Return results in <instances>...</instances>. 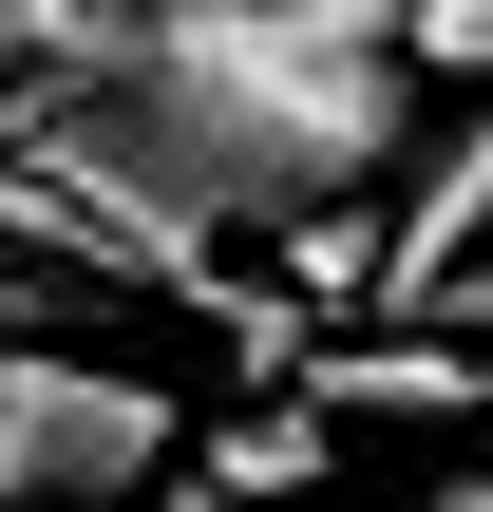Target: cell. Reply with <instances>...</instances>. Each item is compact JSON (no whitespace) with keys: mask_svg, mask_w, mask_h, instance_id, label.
I'll return each instance as SVG.
<instances>
[{"mask_svg":"<svg viewBox=\"0 0 493 512\" xmlns=\"http://www.w3.org/2000/svg\"><path fill=\"white\" fill-rule=\"evenodd\" d=\"M437 342H493V266H456V285H437Z\"/></svg>","mask_w":493,"mask_h":512,"instance_id":"9c48e42d","label":"cell"},{"mask_svg":"<svg viewBox=\"0 0 493 512\" xmlns=\"http://www.w3.org/2000/svg\"><path fill=\"white\" fill-rule=\"evenodd\" d=\"M418 512H493V456H475V475H437V494H418Z\"/></svg>","mask_w":493,"mask_h":512,"instance_id":"30bf717a","label":"cell"},{"mask_svg":"<svg viewBox=\"0 0 493 512\" xmlns=\"http://www.w3.org/2000/svg\"><path fill=\"white\" fill-rule=\"evenodd\" d=\"M0 285H114V266L76 247V209H57L38 171H0Z\"/></svg>","mask_w":493,"mask_h":512,"instance_id":"8992f818","label":"cell"},{"mask_svg":"<svg viewBox=\"0 0 493 512\" xmlns=\"http://www.w3.org/2000/svg\"><path fill=\"white\" fill-rule=\"evenodd\" d=\"M152 512H247V494H209V475H190V494H152Z\"/></svg>","mask_w":493,"mask_h":512,"instance_id":"8fae6325","label":"cell"},{"mask_svg":"<svg viewBox=\"0 0 493 512\" xmlns=\"http://www.w3.org/2000/svg\"><path fill=\"white\" fill-rule=\"evenodd\" d=\"M57 304H76V285H0V361H38V342H57Z\"/></svg>","mask_w":493,"mask_h":512,"instance_id":"ba28073f","label":"cell"},{"mask_svg":"<svg viewBox=\"0 0 493 512\" xmlns=\"http://www.w3.org/2000/svg\"><path fill=\"white\" fill-rule=\"evenodd\" d=\"M133 38V0H0V95H57Z\"/></svg>","mask_w":493,"mask_h":512,"instance_id":"277c9868","label":"cell"},{"mask_svg":"<svg viewBox=\"0 0 493 512\" xmlns=\"http://www.w3.org/2000/svg\"><path fill=\"white\" fill-rule=\"evenodd\" d=\"M380 38H399L418 95H437V76H493V0H380Z\"/></svg>","mask_w":493,"mask_h":512,"instance_id":"52a82bcc","label":"cell"},{"mask_svg":"<svg viewBox=\"0 0 493 512\" xmlns=\"http://www.w3.org/2000/svg\"><path fill=\"white\" fill-rule=\"evenodd\" d=\"M304 475H323V418H304V399H247V418L209 437V494H247V512H304Z\"/></svg>","mask_w":493,"mask_h":512,"instance_id":"5b68a950","label":"cell"},{"mask_svg":"<svg viewBox=\"0 0 493 512\" xmlns=\"http://www.w3.org/2000/svg\"><path fill=\"white\" fill-rule=\"evenodd\" d=\"M418 76L380 38V0H133V38L57 95H0V171H38L76 209V247L190 323H228L247 361H285L304 323L266 285H228L209 247L228 228H304V209H361L399 152H418Z\"/></svg>","mask_w":493,"mask_h":512,"instance_id":"6da1fadb","label":"cell"},{"mask_svg":"<svg viewBox=\"0 0 493 512\" xmlns=\"http://www.w3.org/2000/svg\"><path fill=\"white\" fill-rule=\"evenodd\" d=\"M304 418H323V437H342V418H493V342H437V323L323 342V361H304Z\"/></svg>","mask_w":493,"mask_h":512,"instance_id":"3957f363","label":"cell"},{"mask_svg":"<svg viewBox=\"0 0 493 512\" xmlns=\"http://www.w3.org/2000/svg\"><path fill=\"white\" fill-rule=\"evenodd\" d=\"M475 266H493V247H475Z\"/></svg>","mask_w":493,"mask_h":512,"instance_id":"7c38bea8","label":"cell"},{"mask_svg":"<svg viewBox=\"0 0 493 512\" xmlns=\"http://www.w3.org/2000/svg\"><path fill=\"white\" fill-rule=\"evenodd\" d=\"M190 456V399L95 361V342H38L0 361V512H152Z\"/></svg>","mask_w":493,"mask_h":512,"instance_id":"7a4b0ae2","label":"cell"}]
</instances>
